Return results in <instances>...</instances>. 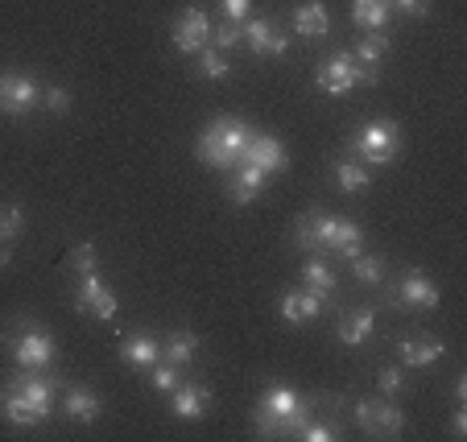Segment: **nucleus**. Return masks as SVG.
<instances>
[{"label": "nucleus", "mask_w": 467, "mask_h": 442, "mask_svg": "<svg viewBox=\"0 0 467 442\" xmlns=\"http://www.w3.org/2000/svg\"><path fill=\"white\" fill-rule=\"evenodd\" d=\"M21 228H26V211L17 203H0V240H17Z\"/></svg>", "instance_id": "nucleus-31"}, {"label": "nucleus", "mask_w": 467, "mask_h": 442, "mask_svg": "<svg viewBox=\"0 0 467 442\" xmlns=\"http://www.w3.org/2000/svg\"><path fill=\"white\" fill-rule=\"evenodd\" d=\"M352 240H364V228L356 220H344V215L306 211L294 223V244L302 252H336L339 244H352Z\"/></svg>", "instance_id": "nucleus-4"}, {"label": "nucleus", "mask_w": 467, "mask_h": 442, "mask_svg": "<svg viewBox=\"0 0 467 442\" xmlns=\"http://www.w3.org/2000/svg\"><path fill=\"white\" fill-rule=\"evenodd\" d=\"M356 422H360L368 434H377V438H393V434H401L410 426V417L389 397H372V401H360V406H356Z\"/></svg>", "instance_id": "nucleus-10"}, {"label": "nucleus", "mask_w": 467, "mask_h": 442, "mask_svg": "<svg viewBox=\"0 0 467 442\" xmlns=\"http://www.w3.org/2000/svg\"><path fill=\"white\" fill-rule=\"evenodd\" d=\"M67 269H71V273H96V244H75L71 252H67Z\"/></svg>", "instance_id": "nucleus-32"}, {"label": "nucleus", "mask_w": 467, "mask_h": 442, "mask_svg": "<svg viewBox=\"0 0 467 442\" xmlns=\"http://www.w3.org/2000/svg\"><path fill=\"white\" fill-rule=\"evenodd\" d=\"M401 364H410V368H431L434 360H442V352L447 347L439 344V339H401Z\"/></svg>", "instance_id": "nucleus-25"}, {"label": "nucleus", "mask_w": 467, "mask_h": 442, "mask_svg": "<svg viewBox=\"0 0 467 442\" xmlns=\"http://www.w3.org/2000/svg\"><path fill=\"white\" fill-rule=\"evenodd\" d=\"M248 137H253V124L248 120H240V116H215L203 133H199L194 158L212 170H236V158Z\"/></svg>", "instance_id": "nucleus-2"}, {"label": "nucleus", "mask_w": 467, "mask_h": 442, "mask_svg": "<svg viewBox=\"0 0 467 442\" xmlns=\"http://www.w3.org/2000/svg\"><path fill=\"white\" fill-rule=\"evenodd\" d=\"M0 347L13 355V364L17 368H54V360H58V344H54V335L46 327H37V323L29 319H17L9 323V327H0Z\"/></svg>", "instance_id": "nucleus-3"}, {"label": "nucleus", "mask_w": 467, "mask_h": 442, "mask_svg": "<svg viewBox=\"0 0 467 442\" xmlns=\"http://www.w3.org/2000/svg\"><path fill=\"white\" fill-rule=\"evenodd\" d=\"M220 13H223V21H248L253 0H220Z\"/></svg>", "instance_id": "nucleus-37"}, {"label": "nucleus", "mask_w": 467, "mask_h": 442, "mask_svg": "<svg viewBox=\"0 0 467 442\" xmlns=\"http://www.w3.org/2000/svg\"><path fill=\"white\" fill-rule=\"evenodd\" d=\"M294 34H302L306 42H323L331 34V17H327L323 0H302L298 9H294Z\"/></svg>", "instance_id": "nucleus-20"}, {"label": "nucleus", "mask_w": 467, "mask_h": 442, "mask_svg": "<svg viewBox=\"0 0 467 442\" xmlns=\"http://www.w3.org/2000/svg\"><path fill=\"white\" fill-rule=\"evenodd\" d=\"M389 13H393V5H385V0H352V21L364 34H380L389 26Z\"/></svg>", "instance_id": "nucleus-24"}, {"label": "nucleus", "mask_w": 467, "mask_h": 442, "mask_svg": "<svg viewBox=\"0 0 467 442\" xmlns=\"http://www.w3.org/2000/svg\"><path fill=\"white\" fill-rule=\"evenodd\" d=\"M372 327H377V314L368 306H356V310H344L336 323V339L344 347H360L372 339Z\"/></svg>", "instance_id": "nucleus-18"}, {"label": "nucleus", "mask_w": 467, "mask_h": 442, "mask_svg": "<svg viewBox=\"0 0 467 442\" xmlns=\"http://www.w3.org/2000/svg\"><path fill=\"white\" fill-rule=\"evenodd\" d=\"M236 166H256V170H265V174H282V170L290 166V158H285V145L277 141V137L256 133V128H253V137L244 141Z\"/></svg>", "instance_id": "nucleus-12"}, {"label": "nucleus", "mask_w": 467, "mask_h": 442, "mask_svg": "<svg viewBox=\"0 0 467 442\" xmlns=\"http://www.w3.org/2000/svg\"><path fill=\"white\" fill-rule=\"evenodd\" d=\"M207 409H212V389H207V385H178V389L170 393V414H174L178 422H199Z\"/></svg>", "instance_id": "nucleus-16"}, {"label": "nucleus", "mask_w": 467, "mask_h": 442, "mask_svg": "<svg viewBox=\"0 0 467 442\" xmlns=\"http://www.w3.org/2000/svg\"><path fill=\"white\" fill-rule=\"evenodd\" d=\"M265 170H256V166H236V174L228 178V199L236 207H248L256 195H261V186H265Z\"/></svg>", "instance_id": "nucleus-23"}, {"label": "nucleus", "mask_w": 467, "mask_h": 442, "mask_svg": "<svg viewBox=\"0 0 467 442\" xmlns=\"http://www.w3.org/2000/svg\"><path fill=\"white\" fill-rule=\"evenodd\" d=\"M199 347H203V335H199V331H191V327H178V331H170V335H166V344H161V360H166V364H174V368L182 372V368H191V364H194V355H199Z\"/></svg>", "instance_id": "nucleus-19"}, {"label": "nucleus", "mask_w": 467, "mask_h": 442, "mask_svg": "<svg viewBox=\"0 0 467 442\" xmlns=\"http://www.w3.org/2000/svg\"><path fill=\"white\" fill-rule=\"evenodd\" d=\"M71 306L79 310V314L99 319V323L116 319V293H112V285H104L99 273H83L79 282L71 285Z\"/></svg>", "instance_id": "nucleus-7"}, {"label": "nucleus", "mask_w": 467, "mask_h": 442, "mask_svg": "<svg viewBox=\"0 0 467 442\" xmlns=\"http://www.w3.org/2000/svg\"><path fill=\"white\" fill-rule=\"evenodd\" d=\"M170 42H174L178 54H199L203 46H212V17L203 9H182L174 17Z\"/></svg>", "instance_id": "nucleus-11"}, {"label": "nucleus", "mask_w": 467, "mask_h": 442, "mask_svg": "<svg viewBox=\"0 0 467 442\" xmlns=\"http://www.w3.org/2000/svg\"><path fill=\"white\" fill-rule=\"evenodd\" d=\"M401 385H406V372H401V368H380V376H377L380 397H393Z\"/></svg>", "instance_id": "nucleus-36"}, {"label": "nucleus", "mask_w": 467, "mask_h": 442, "mask_svg": "<svg viewBox=\"0 0 467 442\" xmlns=\"http://www.w3.org/2000/svg\"><path fill=\"white\" fill-rule=\"evenodd\" d=\"M310 414H315L310 397H302L290 385H269L253 409V426L261 438H282V434H298L310 422Z\"/></svg>", "instance_id": "nucleus-1"}, {"label": "nucleus", "mask_w": 467, "mask_h": 442, "mask_svg": "<svg viewBox=\"0 0 467 442\" xmlns=\"http://www.w3.org/2000/svg\"><path fill=\"white\" fill-rule=\"evenodd\" d=\"M71 104H75V99H71V91H67V87H58V83H46V87H42V108H46V112L62 116V112H71Z\"/></svg>", "instance_id": "nucleus-34"}, {"label": "nucleus", "mask_w": 467, "mask_h": 442, "mask_svg": "<svg viewBox=\"0 0 467 442\" xmlns=\"http://www.w3.org/2000/svg\"><path fill=\"white\" fill-rule=\"evenodd\" d=\"M336 182H339V190H344V195H356V190H368L372 170L364 166V161H356L352 153H348V158L336 161Z\"/></svg>", "instance_id": "nucleus-26"}, {"label": "nucleus", "mask_w": 467, "mask_h": 442, "mask_svg": "<svg viewBox=\"0 0 467 442\" xmlns=\"http://www.w3.org/2000/svg\"><path fill=\"white\" fill-rule=\"evenodd\" d=\"M393 9H401V13H410V17H426V0H393Z\"/></svg>", "instance_id": "nucleus-38"}, {"label": "nucleus", "mask_w": 467, "mask_h": 442, "mask_svg": "<svg viewBox=\"0 0 467 442\" xmlns=\"http://www.w3.org/2000/svg\"><path fill=\"white\" fill-rule=\"evenodd\" d=\"M244 21H220V26H212V46L215 50H223L228 54L232 46H240V37H244Z\"/></svg>", "instance_id": "nucleus-33"}, {"label": "nucleus", "mask_w": 467, "mask_h": 442, "mask_svg": "<svg viewBox=\"0 0 467 442\" xmlns=\"http://www.w3.org/2000/svg\"><path fill=\"white\" fill-rule=\"evenodd\" d=\"M120 360L137 372H150L153 364L161 360V344L150 339V335H124L120 339Z\"/></svg>", "instance_id": "nucleus-21"}, {"label": "nucleus", "mask_w": 467, "mask_h": 442, "mask_svg": "<svg viewBox=\"0 0 467 442\" xmlns=\"http://www.w3.org/2000/svg\"><path fill=\"white\" fill-rule=\"evenodd\" d=\"M451 434H455V438H463V434H467V409L463 406H459L455 417H451Z\"/></svg>", "instance_id": "nucleus-39"}, {"label": "nucleus", "mask_w": 467, "mask_h": 442, "mask_svg": "<svg viewBox=\"0 0 467 442\" xmlns=\"http://www.w3.org/2000/svg\"><path fill=\"white\" fill-rule=\"evenodd\" d=\"M323 306H327V298H318L315 290H285L282 298H277V310H282V319L290 323V327H302V323H310V319H318L323 314Z\"/></svg>", "instance_id": "nucleus-15"}, {"label": "nucleus", "mask_w": 467, "mask_h": 442, "mask_svg": "<svg viewBox=\"0 0 467 442\" xmlns=\"http://www.w3.org/2000/svg\"><path fill=\"white\" fill-rule=\"evenodd\" d=\"M401 145H406L401 141V124L380 116V120H368L356 128L352 141H348V153L356 161H364V166H389L401 153Z\"/></svg>", "instance_id": "nucleus-5"}, {"label": "nucleus", "mask_w": 467, "mask_h": 442, "mask_svg": "<svg viewBox=\"0 0 467 442\" xmlns=\"http://www.w3.org/2000/svg\"><path fill=\"white\" fill-rule=\"evenodd\" d=\"M389 54V37L385 34H364L360 42H356V50H352V58L356 62H364V67H377L380 58Z\"/></svg>", "instance_id": "nucleus-28"}, {"label": "nucleus", "mask_w": 467, "mask_h": 442, "mask_svg": "<svg viewBox=\"0 0 467 442\" xmlns=\"http://www.w3.org/2000/svg\"><path fill=\"white\" fill-rule=\"evenodd\" d=\"M37 104H42V87H37L29 75H17V71L0 75V116H9V120H26Z\"/></svg>", "instance_id": "nucleus-8"}, {"label": "nucleus", "mask_w": 467, "mask_h": 442, "mask_svg": "<svg viewBox=\"0 0 467 442\" xmlns=\"http://www.w3.org/2000/svg\"><path fill=\"white\" fill-rule=\"evenodd\" d=\"M360 83H377V71L372 67H364V62H356L352 58V50H339V54H331V58L323 62L315 71V87L318 91H327V96H344V91H352V87H360Z\"/></svg>", "instance_id": "nucleus-6"}, {"label": "nucleus", "mask_w": 467, "mask_h": 442, "mask_svg": "<svg viewBox=\"0 0 467 442\" xmlns=\"http://www.w3.org/2000/svg\"><path fill=\"white\" fill-rule=\"evenodd\" d=\"M348 265H352V273H356V282H364V285H380V277H385V261L380 257H356V261H348Z\"/></svg>", "instance_id": "nucleus-29"}, {"label": "nucleus", "mask_w": 467, "mask_h": 442, "mask_svg": "<svg viewBox=\"0 0 467 442\" xmlns=\"http://www.w3.org/2000/svg\"><path fill=\"white\" fill-rule=\"evenodd\" d=\"M389 302H401V306H414V310H434L442 302V293L422 269H410V273L389 290Z\"/></svg>", "instance_id": "nucleus-13"}, {"label": "nucleus", "mask_w": 467, "mask_h": 442, "mask_svg": "<svg viewBox=\"0 0 467 442\" xmlns=\"http://www.w3.org/2000/svg\"><path fill=\"white\" fill-rule=\"evenodd\" d=\"M0 417L13 426H46L54 417V406H42V401H29L21 393L0 389Z\"/></svg>", "instance_id": "nucleus-14"}, {"label": "nucleus", "mask_w": 467, "mask_h": 442, "mask_svg": "<svg viewBox=\"0 0 467 442\" xmlns=\"http://www.w3.org/2000/svg\"><path fill=\"white\" fill-rule=\"evenodd\" d=\"M385 5H393V0H385Z\"/></svg>", "instance_id": "nucleus-40"}, {"label": "nucleus", "mask_w": 467, "mask_h": 442, "mask_svg": "<svg viewBox=\"0 0 467 442\" xmlns=\"http://www.w3.org/2000/svg\"><path fill=\"white\" fill-rule=\"evenodd\" d=\"M62 414L71 417V422H99V414H104V397H99L96 389H88V385H71L67 389V397H62Z\"/></svg>", "instance_id": "nucleus-17"}, {"label": "nucleus", "mask_w": 467, "mask_h": 442, "mask_svg": "<svg viewBox=\"0 0 467 442\" xmlns=\"http://www.w3.org/2000/svg\"><path fill=\"white\" fill-rule=\"evenodd\" d=\"M294 438H302V442H336V438H339V426H336V422H323V417L310 414V422L302 426Z\"/></svg>", "instance_id": "nucleus-30"}, {"label": "nucleus", "mask_w": 467, "mask_h": 442, "mask_svg": "<svg viewBox=\"0 0 467 442\" xmlns=\"http://www.w3.org/2000/svg\"><path fill=\"white\" fill-rule=\"evenodd\" d=\"M199 79H207V83H215V79H228L232 75V62H228V54L223 50H215V46H203L199 50Z\"/></svg>", "instance_id": "nucleus-27"}, {"label": "nucleus", "mask_w": 467, "mask_h": 442, "mask_svg": "<svg viewBox=\"0 0 467 442\" xmlns=\"http://www.w3.org/2000/svg\"><path fill=\"white\" fill-rule=\"evenodd\" d=\"M302 285L315 290L318 298H331V293H336V269H331L327 252H310V257L302 261Z\"/></svg>", "instance_id": "nucleus-22"}, {"label": "nucleus", "mask_w": 467, "mask_h": 442, "mask_svg": "<svg viewBox=\"0 0 467 442\" xmlns=\"http://www.w3.org/2000/svg\"><path fill=\"white\" fill-rule=\"evenodd\" d=\"M150 381H153V389H158V393H174L178 385H182V376H178V368H174V364L158 360V364H153V368H150Z\"/></svg>", "instance_id": "nucleus-35"}, {"label": "nucleus", "mask_w": 467, "mask_h": 442, "mask_svg": "<svg viewBox=\"0 0 467 442\" xmlns=\"http://www.w3.org/2000/svg\"><path fill=\"white\" fill-rule=\"evenodd\" d=\"M240 29H244L240 46H244L248 54H256V58H285V54H290V34H285L277 21L248 17Z\"/></svg>", "instance_id": "nucleus-9"}]
</instances>
